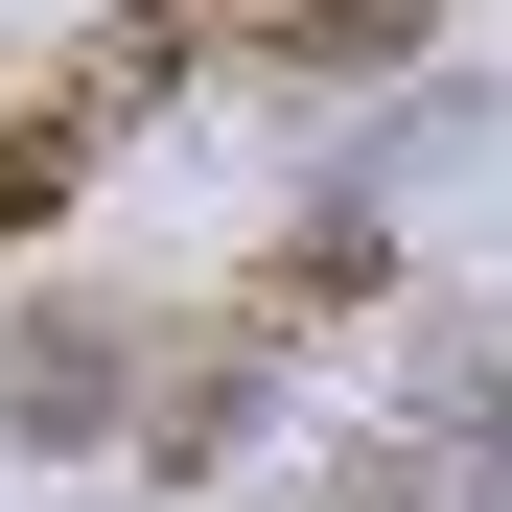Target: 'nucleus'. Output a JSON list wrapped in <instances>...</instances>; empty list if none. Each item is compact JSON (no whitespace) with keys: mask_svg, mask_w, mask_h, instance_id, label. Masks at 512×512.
I'll list each match as a JSON object with an SVG mask.
<instances>
[{"mask_svg":"<svg viewBox=\"0 0 512 512\" xmlns=\"http://www.w3.org/2000/svg\"><path fill=\"white\" fill-rule=\"evenodd\" d=\"M140 396H163V350L117 303H0V443H140Z\"/></svg>","mask_w":512,"mask_h":512,"instance_id":"f257e3e1","label":"nucleus"},{"mask_svg":"<svg viewBox=\"0 0 512 512\" xmlns=\"http://www.w3.org/2000/svg\"><path fill=\"white\" fill-rule=\"evenodd\" d=\"M373 280H396V233H373V210H280V233H256L233 280H210V326H233V350H280V373H303V350H326V326H350Z\"/></svg>","mask_w":512,"mask_h":512,"instance_id":"f03ea898","label":"nucleus"},{"mask_svg":"<svg viewBox=\"0 0 512 512\" xmlns=\"http://www.w3.org/2000/svg\"><path fill=\"white\" fill-rule=\"evenodd\" d=\"M210 70H256V94H350V70H396L443 0H187Z\"/></svg>","mask_w":512,"mask_h":512,"instance_id":"7ed1b4c3","label":"nucleus"},{"mask_svg":"<svg viewBox=\"0 0 512 512\" xmlns=\"http://www.w3.org/2000/svg\"><path fill=\"white\" fill-rule=\"evenodd\" d=\"M94 140H117L94 94H24V117H0V256H24V233L70 210V187H94Z\"/></svg>","mask_w":512,"mask_h":512,"instance_id":"20e7f679","label":"nucleus"},{"mask_svg":"<svg viewBox=\"0 0 512 512\" xmlns=\"http://www.w3.org/2000/svg\"><path fill=\"white\" fill-rule=\"evenodd\" d=\"M443 489H466V466L419 443V419H373V443H326L303 489H256V512H443Z\"/></svg>","mask_w":512,"mask_h":512,"instance_id":"39448f33","label":"nucleus"}]
</instances>
